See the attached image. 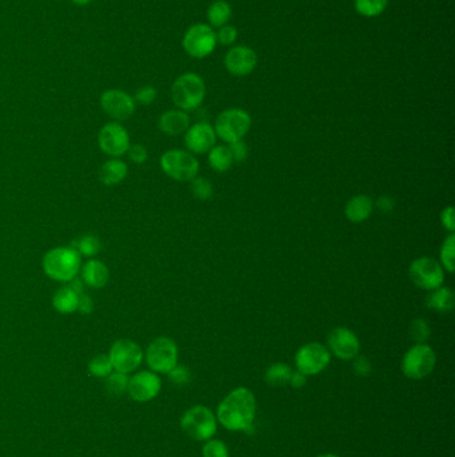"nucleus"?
<instances>
[{
	"label": "nucleus",
	"instance_id": "nucleus-1",
	"mask_svg": "<svg viewBox=\"0 0 455 457\" xmlns=\"http://www.w3.org/2000/svg\"><path fill=\"white\" fill-rule=\"evenodd\" d=\"M256 412V400L247 388L228 394L218 408V420L228 431L251 432Z\"/></svg>",
	"mask_w": 455,
	"mask_h": 457
},
{
	"label": "nucleus",
	"instance_id": "nucleus-2",
	"mask_svg": "<svg viewBox=\"0 0 455 457\" xmlns=\"http://www.w3.org/2000/svg\"><path fill=\"white\" fill-rule=\"evenodd\" d=\"M42 267L49 279L68 284L77 277L82 267V257L73 246H58L44 254Z\"/></svg>",
	"mask_w": 455,
	"mask_h": 457
},
{
	"label": "nucleus",
	"instance_id": "nucleus-3",
	"mask_svg": "<svg viewBox=\"0 0 455 457\" xmlns=\"http://www.w3.org/2000/svg\"><path fill=\"white\" fill-rule=\"evenodd\" d=\"M206 97V85L201 76L186 73L177 76L171 87V98L174 104L182 111H192L198 109Z\"/></svg>",
	"mask_w": 455,
	"mask_h": 457
},
{
	"label": "nucleus",
	"instance_id": "nucleus-4",
	"mask_svg": "<svg viewBox=\"0 0 455 457\" xmlns=\"http://www.w3.org/2000/svg\"><path fill=\"white\" fill-rule=\"evenodd\" d=\"M161 167L166 176L177 182H189L199 174V162L190 152L173 149L161 157Z\"/></svg>",
	"mask_w": 455,
	"mask_h": 457
},
{
	"label": "nucleus",
	"instance_id": "nucleus-5",
	"mask_svg": "<svg viewBox=\"0 0 455 457\" xmlns=\"http://www.w3.org/2000/svg\"><path fill=\"white\" fill-rule=\"evenodd\" d=\"M253 125L251 116L242 109H228L218 115L216 121V137L226 143L242 140Z\"/></svg>",
	"mask_w": 455,
	"mask_h": 457
},
{
	"label": "nucleus",
	"instance_id": "nucleus-6",
	"mask_svg": "<svg viewBox=\"0 0 455 457\" xmlns=\"http://www.w3.org/2000/svg\"><path fill=\"white\" fill-rule=\"evenodd\" d=\"M437 355L428 343H417L410 348L402 360V372L411 380L428 377L435 368Z\"/></svg>",
	"mask_w": 455,
	"mask_h": 457
},
{
	"label": "nucleus",
	"instance_id": "nucleus-7",
	"mask_svg": "<svg viewBox=\"0 0 455 457\" xmlns=\"http://www.w3.org/2000/svg\"><path fill=\"white\" fill-rule=\"evenodd\" d=\"M182 429L191 439L203 441L210 440L216 433V420L214 413L203 406H192L180 420Z\"/></svg>",
	"mask_w": 455,
	"mask_h": 457
},
{
	"label": "nucleus",
	"instance_id": "nucleus-8",
	"mask_svg": "<svg viewBox=\"0 0 455 457\" xmlns=\"http://www.w3.org/2000/svg\"><path fill=\"white\" fill-rule=\"evenodd\" d=\"M409 277L419 289L431 292L442 286L444 269L432 257H419L409 267Z\"/></svg>",
	"mask_w": 455,
	"mask_h": 457
},
{
	"label": "nucleus",
	"instance_id": "nucleus-9",
	"mask_svg": "<svg viewBox=\"0 0 455 457\" xmlns=\"http://www.w3.org/2000/svg\"><path fill=\"white\" fill-rule=\"evenodd\" d=\"M177 345L170 337H158L152 340L146 351V361L152 372L167 374L177 365Z\"/></svg>",
	"mask_w": 455,
	"mask_h": 457
},
{
	"label": "nucleus",
	"instance_id": "nucleus-10",
	"mask_svg": "<svg viewBox=\"0 0 455 457\" xmlns=\"http://www.w3.org/2000/svg\"><path fill=\"white\" fill-rule=\"evenodd\" d=\"M216 35L214 30L208 25L198 23L191 25L183 37V49L195 59H203L208 56L216 47Z\"/></svg>",
	"mask_w": 455,
	"mask_h": 457
},
{
	"label": "nucleus",
	"instance_id": "nucleus-11",
	"mask_svg": "<svg viewBox=\"0 0 455 457\" xmlns=\"http://www.w3.org/2000/svg\"><path fill=\"white\" fill-rule=\"evenodd\" d=\"M331 360L328 346L320 343L304 345L295 355V365L304 376H314L328 368Z\"/></svg>",
	"mask_w": 455,
	"mask_h": 457
},
{
	"label": "nucleus",
	"instance_id": "nucleus-12",
	"mask_svg": "<svg viewBox=\"0 0 455 457\" xmlns=\"http://www.w3.org/2000/svg\"><path fill=\"white\" fill-rule=\"evenodd\" d=\"M98 145L110 158H122L131 146L126 127L119 122L106 123L98 134Z\"/></svg>",
	"mask_w": 455,
	"mask_h": 457
},
{
	"label": "nucleus",
	"instance_id": "nucleus-13",
	"mask_svg": "<svg viewBox=\"0 0 455 457\" xmlns=\"http://www.w3.org/2000/svg\"><path fill=\"white\" fill-rule=\"evenodd\" d=\"M108 357L116 372L127 374L139 368L143 361V351L139 343L128 339H120L113 343Z\"/></svg>",
	"mask_w": 455,
	"mask_h": 457
},
{
	"label": "nucleus",
	"instance_id": "nucleus-14",
	"mask_svg": "<svg viewBox=\"0 0 455 457\" xmlns=\"http://www.w3.org/2000/svg\"><path fill=\"white\" fill-rule=\"evenodd\" d=\"M101 107L104 114L108 115L114 122H125L130 119L135 110L137 103L134 97L123 90H106L101 95Z\"/></svg>",
	"mask_w": 455,
	"mask_h": 457
},
{
	"label": "nucleus",
	"instance_id": "nucleus-15",
	"mask_svg": "<svg viewBox=\"0 0 455 457\" xmlns=\"http://www.w3.org/2000/svg\"><path fill=\"white\" fill-rule=\"evenodd\" d=\"M328 345L330 353L337 355L338 358L349 361L354 360L359 355L361 343L354 331L344 327H339L331 330L328 336Z\"/></svg>",
	"mask_w": 455,
	"mask_h": 457
},
{
	"label": "nucleus",
	"instance_id": "nucleus-16",
	"mask_svg": "<svg viewBox=\"0 0 455 457\" xmlns=\"http://www.w3.org/2000/svg\"><path fill=\"white\" fill-rule=\"evenodd\" d=\"M162 389V381L154 372L142 370L128 381V394L139 403H146L155 398Z\"/></svg>",
	"mask_w": 455,
	"mask_h": 457
},
{
	"label": "nucleus",
	"instance_id": "nucleus-17",
	"mask_svg": "<svg viewBox=\"0 0 455 457\" xmlns=\"http://www.w3.org/2000/svg\"><path fill=\"white\" fill-rule=\"evenodd\" d=\"M216 130L207 122H198L185 133V145L191 154H206L216 145Z\"/></svg>",
	"mask_w": 455,
	"mask_h": 457
},
{
	"label": "nucleus",
	"instance_id": "nucleus-18",
	"mask_svg": "<svg viewBox=\"0 0 455 457\" xmlns=\"http://www.w3.org/2000/svg\"><path fill=\"white\" fill-rule=\"evenodd\" d=\"M258 64L255 51L247 46H237L228 51L225 58L226 70L231 75L246 76L251 74Z\"/></svg>",
	"mask_w": 455,
	"mask_h": 457
},
{
	"label": "nucleus",
	"instance_id": "nucleus-19",
	"mask_svg": "<svg viewBox=\"0 0 455 457\" xmlns=\"http://www.w3.org/2000/svg\"><path fill=\"white\" fill-rule=\"evenodd\" d=\"M82 273V281L85 285L92 289H101L108 284L110 279V270L103 264L101 261H98L95 258L89 260L83 267H80Z\"/></svg>",
	"mask_w": 455,
	"mask_h": 457
},
{
	"label": "nucleus",
	"instance_id": "nucleus-20",
	"mask_svg": "<svg viewBox=\"0 0 455 457\" xmlns=\"http://www.w3.org/2000/svg\"><path fill=\"white\" fill-rule=\"evenodd\" d=\"M190 116L182 110H168L159 116L158 127L167 135H179L187 131L191 126Z\"/></svg>",
	"mask_w": 455,
	"mask_h": 457
},
{
	"label": "nucleus",
	"instance_id": "nucleus-21",
	"mask_svg": "<svg viewBox=\"0 0 455 457\" xmlns=\"http://www.w3.org/2000/svg\"><path fill=\"white\" fill-rule=\"evenodd\" d=\"M128 174V166L120 158H111L106 161L99 169V181L104 186L114 188L120 185Z\"/></svg>",
	"mask_w": 455,
	"mask_h": 457
},
{
	"label": "nucleus",
	"instance_id": "nucleus-22",
	"mask_svg": "<svg viewBox=\"0 0 455 457\" xmlns=\"http://www.w3.org/2000/svg\"><path fill=\"white\" fill-rule=\"evenodd\" d=\"M374 210V201L365 194L354 195L344 206V216L354 224L365 222Z\"/></svg>",
	"mask_w": 455,
	"mask_h": 457
},
{
	"label": "nucleus",
	"instance_id": "nucleus-23",
	"mask_svg": "<svg viewBox=\"0 0 455 457\" xmlns=\"http://www.w3.org/2000/svg\"><path fill=\"white\" fill-rule=\"evenodd\" d=\"M426 305L431 310H435L441 315L450 313L455 306L454 293L450 288L440 286L429 293L426 298Z\"/></svg>",
	"mask_w": 455,
	"mask_h": 457
},
{
	"label": "nucleus",
	"instance_id": "nucleus-24",
	"mask_svg": "<svg viewBox=\"0 0 455 457\" xmlns=\"http://www.w3.org/2000/svg\"><path fill=\"white\" fill-rule=\"evenodd\" d=\"M79 294L74 292L68 285L58 289L52 297V306L61 315H73L77 310Z\"/></svg>",
	"mask_w": 455,
	"mask_h": 457
},
{
	"label": "nucleus",
	"instance_id": "nucleus-25",
	"mask_svg": "<svg viewBox=\"0 0 455 457\" xmlns=\"http://www.w3.org/2000/svg\"><path fill=\"white\" fill-rule=\"evenodd\" d=\"M208 164L211 166L213 170L218 173H225L231 169L234 165V159L231 152L226 145H216L210 152H208Z\"/></svg>",
	"mask_w": 455,
	"mask_h": 457
},
{
	"label": "nucleus",
	"instance_id": "nucleus-26",
	"mask_svg": "<svg viewBox=\"0 0 455 457\" xmlns=\"http://www.w3.org/2000/svg\"><path fill=\"white\" fill-rule=\"evenodd\" d=\"M231 15L232 10L226 0H216L207 10V19L210 25L218 28L228 25Z\"/></svg>",
	"mask_w": 455,
	"mask_h": 457
},
{
	"label": "nucleus",
	"instance_id": "nucleus-27",
	"mask_svg": "<svg viewBox=\"0 0 455 457\" xmlns=\"http://www.w3.org/2000/svg\"><path fill=\"white\" fill-rule=\"evenodd\" d=\"M70 246H73L76 252L80 254V257H87V258H94L95 255L99 254L101 249L99 238L92 234H85L79 237Z\"/></svg>",
	"mask_w": 455,
	"mask_h": 457
},
{
	"label": "nucleus",
	"instance_id": "nucleus-28",
	"mask_svg": "<svg viewBox=\"0 0 455 457\" xmlns=\"http://www.w3.org/2000/svg\"><path fill=\"white\" fill-rule=\"evenodd\" d=\"M291 373L292 369L283 362H277L273 364L266 372V382L270 386H283L290 382Z\"/></svg>",
	"mask_w": 455,
	"mask_h": 457
},
{
	"label": "nucleus",
	"instance_id": "nucleus-29",
	"mask_svg": "<svg viewBox=\"0 0 455 457\" xmlns=\"http://www.w3.org/2000/svg\"><path fill=\"white\" fill-rule=\"evenodd\" d=\"M389 0H354L356 13L365 18H375L385 13Z\"/></svg>",
	"mask_w": 455,
	"mask_h": 457
},
{
	"label": "nucleus",
	"instance_id": "nucleus-30",
	"mask_svg": "<svg viewBox=\"0 0 455 457\" xmlns=\"http://www.w3.org/2000/svg\"><path fill=\"white\" fill-rule=\"evenodd\" d=\"M440 264L449 273H454L455 270V234L450 233L443 241L440 252Z\"/></svg>",
	"mask_w": 455,
	"mask_h": 457
},
{
	"label": "nucleus",
	"instance_id": "nucleus-31",
	"mask_svg": "<svg viewBox=\"0 0 455 457\" xmlns=\"http://www.w3.org/2000/svg\"><path fill=\"white\" fill-rule=\"evenodd\" d=\"M128 381L130 379L126 373L115 370L106 377V389L108 394L120 396L128 389Z\"/></svg>",
	"mask_w": 455,
	"mask_h": 457
},
{
	"label": "nucleus",
	"instance_id": "nucleus-32",
	"mask_svg": "<svg viewBox=\"0 0 455 457\" xmlns=\"http://www.w3.org/2000/svg\"><path fill=\"white\" fill-rule=\"evenodd\" d=\"M89 370L92 376L106 379L114 370V368H113V364H111V360L108 355H98L89 361Z\"/></svg>",
	"mask_w": 455,
	"mask_h": 457
},
{
	"label": "nucleus",
	"instance_id": "nucleus-33",
	"mask_svg": "<svg viewBox=\"0 0 455 457\" xmlns=\"http://www.w3.org/2000/svg\"><path fill=\"white\" fill-rule=\"evenodd\" d=\"M409 334L413 341H416L417 343H425L430 337V325L425 318H416L410 324Z\"/></svg>",
	"mask_w": 455,
	"mask_h": 457
},
{
	"label": "nucleus",
	"instance_id": "nucleus-34",
	"mask_svg": "<svg viewBox=\"0 0 455 457\" xmlns=\"http://www.w3.org/2000/svg\"><path fill=\"white\" fill-rule=\"evenodd\" d=\"M190 182L192 195L197 200H199V201H207V200H210L213 197L214 189H213V183L208 179L202 177H195Z\"/></svg>",
	"mask_w": 455,
	"mask_h": 457
},
{
	"label": "nucleus",
	"instance_id": "nucleus-35",
	"mask_svg": "<svg viewBox=\"0 0 455 457\" xmlns=\"http://www.w3.org/2000/svg\"><path fill=\"white\" fill-rule=\"evenodd\" d=\"M216 42L223 46H231L238 39V30L234 25H223L216 32Z\"/></svg>",
	"mask_w": 455,
	"mask_h": 457
},
{
	"label": "nucleus",
	"instance_id": "nucleus-36",
	"mask_svg": "<svg viewBox=\"0 0 455 457\" xmlns=\"http://www.w3.org/2000/svg\"><path fill=\"white\" fill-rule=\"evenodd\" d=\"M203 457H228V446L219 440H210L203 448Z\"/></svg>",
	"mask_w": 455,
	"mask_h": 457
},
{
	"label": "nucleus",
	"instance_id": "nucleus-37",
	"mask_svg": "<svg viewBox=\"0 0 455 457\" xmlns=\"http://www.w3.org/2000/svg\"><path fill=\"white\" fill-rule=\"evenodd\" d=\"M156 97H158V91L155 87L144 86V87H140L135 92L134 101H135V103H139L142 106H149V104H151L155 102Z\"/></svg>",
	"mask_w": 455,
	"mask_h": 457
},
{
	"label": "nucleus",
	"instance_id": "nucleus-38",
	"mask_svg": "<svg viewBox=\"0 0 455 457\" xmlns=\"http://www.w3.org/2000/svg\"><path fill=\"white\" fill-rule=\"evenodd\" d=\"M167 374H168L170 381L173 384H175V385H179V386L186 385L191 379L190 370L186 367H183V365H177L175 368L171 369Z\"/></svg>",
	"mask_w": 455,
	"mask_h": 457
},
{
	"label": "nucleus",
	"instance_id": "nucleus-39",
	"mask_svg": "<svg viewBox=\"0 0 455 457\" xmlns=\"http://www.w3.org/2000/svg\"><path fill=\"white\" fill-rule=\"evenodd\" d=\"M127 155L131 159V162H134L135 165H143L147 161V158H149L147 149L143 145H140V143L131 145L130 149H128V152H127Z\"/></svg>",
	"mask_w": 455,
	"mask_h": 457
},
{
	"label": "nucleus",
	"instance_id": "nucleus-40",
	"mask_svg": "<svg viewBox=\"0 0 455 457\" xmlns=\"http://www.w3.org/2000/svg\"><path fill=\"white\" fill-rule=\"evenodd\" d=\"M228 149L231 152L234 162H244L247 159V157H249V149H247V145L243 142V140L230 143Z\"/></svg>",
	"mask_w": 455,
	"mask_h": 457
},
{
	"label": "nucleus",
	"instance_id": "nucleus-41",
	"mask_svg": "<svg viewBox=\"0 0 455 457\" xmlns=\"http://www.w3.org/2000/svg\"><path fill=\"white\" fill-rule=\"evenodd\" d=\"M441 224L446 230H449L450 233H454L455 212L453 206H447L443 209L442 213H441Z\"/></svg>",
	"mask_w": 455,
	"mask_h": 457
},
{
	"label": "nucleus",
	"instance_id": "nucleus-42",
	"mask_svg": "<svg viewBox=\"0 0 455 457\" xmlns=\"http://www.w3.org/2000/svg\"><path fill=\"white\" fill-rule=\"evenodd\" d=\"M94 301L91 298V295L86 294V293H82L79 294V301H77V312L82 313V315H91L94 312Z\"/></svg>",
	"mask_w": 455,
	"mask_h": 457
},
{
	"label": "nucleus",
	"instance_id": "nucleus-43",
	"mask_svg": "<svg viewBox=\"0 0 455 457\" xmlns=\"http://www.w3.org/2000/svg\"><path fill=\"white\" fill-rule=\"evenodd\" d=\"M354 360V370L356 374L367 376L371 372V365H370V361L367 360L366 357L356 355Z\"/></svg>",
	"mask_w": 455,
	"mask_h": 457
},
{
	"label": "nucleus",
	"instance_id": "nucleus-44",
	"mask_svg": "<svg viewBox=\"0 0 455 457\" xmlns=\"http://www.w3.org/2000/svg\"><path fill=\"white\" fill-rule=\"evenodd\" d=\"M306 381H307V376H304V373H301L299 370H297V372H292L291 373L290 382L289 384H291V386H294V388H302L304 384H306Z\"/></svg>",
	"mask_w": 455,
	"mask_h": 457
},
{
	"label": "nucleus",
	"instance_id": "nucleus-45",
	"mask_svg": "<svg viewBox=\"0 0 455 457\" xmlns=\"http://www.w3.org/2000/svg\"><path fill=\"white\" fill-rule=\"evenodd\" d=\"M378 207H380V210H383V212H392V207H394V202H392L390 197L383 195V197H380V200H378Z\"/></svg>",
	"mask_w": 455,
	"mask_h": 457
},
{
	"label": "nucleus",
	"instance_id": "nucleus-46",
	"mask_svg": "<svg viewBox=\"0 0 455 457\" xmlns=\"http://www.w3.org/2000/svg\"><path fill=\"white\" fill-rule=\"evenodd\" d=\"M68 286H70L74 292L77 293V294H82V293H83V288H85V284H83L82 279H77V277H76V279L68 282Z\"/></svg>",
	"mask_w": 455,
	"mask_h": 457
},
{
	"label": "nucleus",
	"instance_id": "nucleus-47",
	"mask_svg": "<svg viewBox=\"0 0 455 457\" xmlns=\"http://www.w3.org/2000/svg\"><path fill=\"white\" fill-rule=\"evenodd\" d=\"M71 1L76 6H87L89 3H91V0H71Z\"/></svg>",
	"mask_w": 455,
	"mask_h": 457
},
{
	"label": "nucleus",
	"instance_id": "nucleus-48",
	"mask_svg": "<svg viewBox=\"0 0 455 457\" xmlns=\"http://www.w3.org/2000/svg\"><path fill=\"white\" fill-rule=\"evenodd\" d=\"M318 457H339L337 456V455H332V453H326V455H320V456Z\"/></svg>",
	"mask_w": 455,
	"mask_h": 457
}]
</instances>
